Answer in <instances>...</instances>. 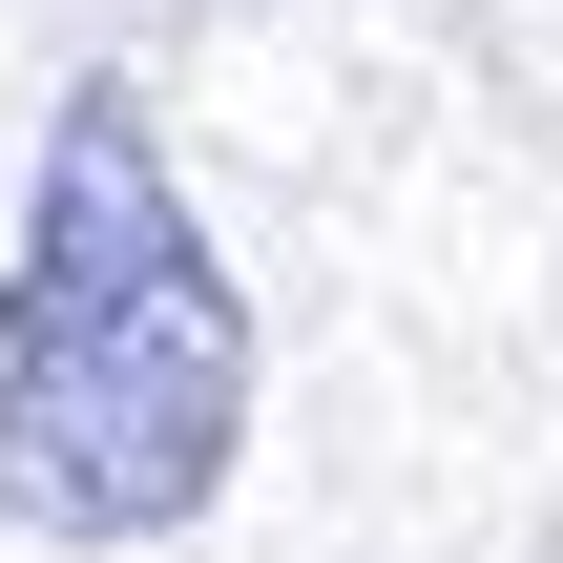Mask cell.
I'll return each instance as SVG.
<instances>
[{
    "label": "cell",
    "instance_id": "cell-1",
    "mask_svg": "<svg viewBox=\"0 0 563 563\" xmlns=\"http://www.w3.org/2000/svg\"><path fill=\"white\" fill-rule=\"evenodd\" d=\"M251 439V292L209 272L125 84L63 104L21 272H0V522L21 543H167L230 501Z\"/></svg>",
    "mask_w": 563,
    "mask_h": 563
}]
</instances>
